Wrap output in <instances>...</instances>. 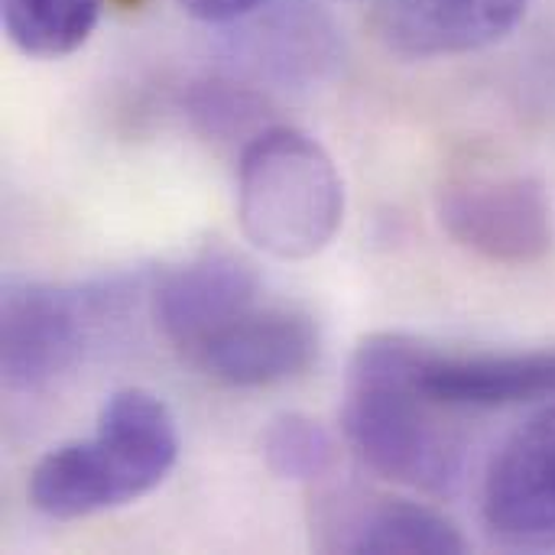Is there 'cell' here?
<instances>
[{"mask_svg":"<svg viewBox=\"0 0 555 555\" xmlns=\"http://www.w3.org/2000/svg\"><path fill=\"white\" fill-rule=\"evenodd\" d=\"M423 351L426 345L393 332L364 338L348 364L341 426L377 475L426 494H449L462 478V446L439 420L446 406L420 387Z\"/></svg>","mask_w":555,"mask_h":555,"instance_id":"obj_1","label":"cell"},{"mask_svg":"<svg viewBox=\"0 0 555 555\" xmlns=\"http://www.w3.org/2000/svg\"><path fill=\"white\" fill-rule=\"evenodd\" d=\"M179 459L169 406L146 390L114 393L85 442L52 449L29 475V504L52 520L124 507L166 481Z\"/></svg>","mask_w":555,"mask_h":555,"instance_id":"obj_2","label":"cell"},{"mask_svg":"<svg viewBox=\"0 0 555 555\" xmlns=\"http://www.w3.org/2000/svg\"><path fill=\"white\" fill-rule=\"evenodd\" d=\"M237 218L276 260L322 254L345 221V182L325 146L293 127L257 133L237 166Z\"/></svg>","mask_w":555,"mask_h":555,"instance_id":"obj_3","label":"cell"},{"mask_svg":"<svg viewBox=\"0 0 555 555\" xmlns=\"http://www.w3.org/2000/svg\"><path fill=\"white\" fill-rule=\"evenodd\" d=\"M446 234L504 267L540 263L553 250V205L540 179L524 172H462L439 189Z\"/></svg>","mask_w":555,"mask_h":555,"instance_id":"obj_4","label":"cell"},{"mask_svg":"<svg viewBox=\"0 0 555 555\" xmlns=\"http://www.w3.org/2000/svg\"><path fill=\"white\" fill-rule=\"evenodd\" d=\"M101 302L88 289L46 283L7 286L0 312V371L16 393H36L65 377L85 354Z\"/></svg>","mask_w":555,"mask_h":555,"instance_id":"obj_5","label":"cell"},{"mask_svg":"<svg viewBox=\"0 0 555 555\" xmlns=\"http://www.w3.org/2000/svg\"><path fill=\"white\" fill-rule=\"evenodd\" d=\"M481 514L511 550H555V406L524 423L494 455Z\"/></svg>","mask_w":555,"mask_h":555,"instance_id":"obj_6","label":"cell"},{"mask_svg":"<svg viewBox=\"0 0 555 555\" xmlns=\"http://www.w3.org/2000/svg\"><path fill=\"white\" fill-rule=\"evenodd\" d=\"M257 273L228 250H205L176 267L156 286V322L163 335L195 358L218 332L257 306Z\"/></svg>","mask_w":555,"mask_h":555,"instance_id":"obj_7","label":"cell"},{"mask_svg":"<svg viewBox=\"0 0 555 555\" xmlns=\"http://www.w3.org/2000/svg\"><path fill=\"white\" fill-rule=\"evenodd\" d=\"M319 328L299 309H250L218 332L192 361L228 387H273L312 367Z\"/></svg>","mask_w":555,"mask_h":555,"instance_id":"obj_8","label":"cell"},{"mask_svg":"<svg viewBox=\"0 0 555 555\" xmlns=\"http://www.w3.org/2000/svg\"><path fill=\"white\" fill-rule=\"evenodd\" d=\"M530 0H377L374 33L403 59H439L504 39Z\"/></svg>","mask_w":555,"mask_h":555,"instance_id":"obj_9","label":"cell"},{"mask_svg":"<svg viewBox=\"0 0 555 555\" xmlns=\"http://www.w3.org/2000/svg\"><path fill=\"white\" fill-rule=\"evenodd\" d=\"M420 387L446 410H501L555 397V351L439 354L423 351Z\"/></svg>","mask_w":555,"mask_h":555,"instance_id":"obj_10","label":"cell"},{"mask_svg":"<svg viewBox=\"0 0 555 555\" xmlns=\"http://www.w3.org/2000/svg\"><path fill=\"white\" fill-rule=\"evenodd\" d=\"M328 530L332 540L325 543V550H341V553H465V537L455 530V524L416 501L384 498V501L341 507V514L332 517Z\"/></svg>","mask_w":555,"mask_h":555,"instance_id":"obj_11","label":"cell"},{"mask_svg":"<svg viewBox=\"0 0 555 555\" xmlns=\"http://www.w3.org/2000/svg\"><path fill=\"white\" fill-rule=\"evenodd\" d=\"M101 0H0L7 39L33 59H62L88 42Z\"/></svg>","mask_w":555,"mask_h":555,"instance_id":"obj_12","label":"cell"},{"mask_svg":"<svg viewBox=\"0 0 555 555\" xmlns=\"http://www.w3.org/2000/svg\"><path fill=\"white\" fill-rule=\"evenodd\" d=\"M335 439L328 429L302 413L276 416L263 433V462L283 481L312 485L335 468Z\"/></svg>","mask_w":555,"mask_h":555,"instance_id":"obj_13","label":"cell"},{"mask_svg":"<svg viewBox=\"0 0 555 555\" xmlns=\"http://www.w3.org/2000/svg\"><path fill=\"white\" fill-rule=\"evenodd\" d=\"M176 3L189 16L205 20V23H231V20L254 13L257 7H263V0H176Z\"/></svg>","mask_w":555,"mask_h":555,"instance_id":"obj_14","label":"cell"}]
</instances>
